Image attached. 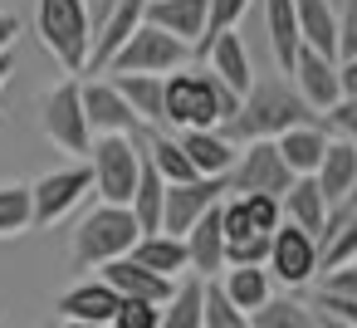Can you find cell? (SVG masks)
I'll use <instances>...</instances> for the list:
<instances>
[{
    "label": "cell",
    "instance_id": "1",
    "mask_svg": "<svg viewBox=\"0 0 357 328\" xmlns=\"http://www.w3.org/2000/svg\"><path fill=\"white\" fill-rule=\"evenodd\" d=\"M303 123H323V118L298 98L289 74H264V79L250 84V94L240 98V113L220 133L235 147H245V142H274V137H284L289 128H303Z\"/></svg>",
    "mask_w": 357,
    "mask_h": 328
},
{
    "label": "cell",
    "instance_id": "2",
    "mask_svg": "<svg viewBox=\"0 0 357 328\" xmlns=\"http://www.w3.org/2000/svg\"><path fill=\"white\" fill-rule=\"evenodd\" d=\"M235 113H240V98L211 69H176L162 79V128L172 133L225 128Z\"/></svg>",
    "mask_w": 357,
    "mask_h": 328
},
{
    "label": "cell",
    "instance_id": "3",
    "mask_svg": "<svg viewBox=\"0 0 357 328\" xmlns=\"http://www.w3.org/2000/svg\"><path fill=\"white\" fill-rule=\"evenodd\" d=\"M142 240V225L128 206H93L79 225H74V240H69V255L79 269H103L123 255H132V245Z\"/></svg>",
    "mask_w": 357,
    "mask_h": 328
},
{
    "label": "cell",
    "instance_id": "4",
    "mask_svg": "<svg viewBox=\"0 0 357 328\" xmlns=\"http://www.w3.org/2000/svg\"><path fill=\"white\" fill-rule=\"evenodd\" d=\"M35 25H40L45 50L59 59L69 79L89 74V50H93L89 0H35Z\"/></svg>",
    "mask_w": 357,
    "mask_h": 328
},
{
    "label": "cell",
    "instance_id": "5",
    "mask_svg": "<svg viewBox=\"0 0 357 328\" xmlns=\"http://www.w3.org/2000/svg\"><path fill=\"white\" fill-rule=\"evenodd\" d=\"M89 172H93V196L103 206H128L132 191H137V177H142L137 137H93Z\"/></svg>",
    "mask_w": 357,
    "mask_h": 328
},
{
    "label": "cell",
    "instance_id": "6",
    "mask_svg": "<svg viewBox=\"0 0 357 328\" xmlns=\"http://www.w3.org/2000/svg\"><path fill=\"white\" fill-rule=\"evenodd\" d=\"M79 89H84L79 79L54 84V89L45 94V103H40V128H45V137H50L59 152H69V157L89 162L93 128H89V118H84V94H79Z\"/></svg>",
    "mask_w": 357,
    "mask_h": 328
},
{
    "label": "cell",
    "instance_id": "7",
    "mask_svg": "<svg viewBox=\"0 0 357 328\" xmlns=\"http://www.w3.org/2000/svg\"><path fill=\"white\" fill-rule=\"evenodd\" d=\"M191 64V50L181 45V40H172V35H162V30H152V25H137L132 30V40L108 59V79L113 74H152V79H167V74H176V69H186Z\"/></svg>",
    "mask_w": 357,
    "mask_h": 328
},
{
    "label": "cell",
    "instance_id": "8",
    "mask_svg": "<svg viewBox=\"0 0 357 328\" xmlns=\"http://www.w3.org/2000/svg\"><path fill=\"white\" fill-rule=\"evenodd\" d=\"M230 196H284L294 186V172L279 157V142H245L235 147V167L225 177Z\"/></svg>",
    "mask_w": 357,
    "mask_h": 328
},
{
    "label": "cell",
    "instance_id": "9",
    "mask_svg": "<svg viewBox=\"0 0 357 328\" xmlns=\"http://www.w3.org/2000/svg\"><path fill=\"white\" fill-rule=\"evenodd\" d=\"M84 196H93V172H89V162L45 172L40 181H30V211H35V225H40V230L59 225L64 216H74V211L84 206Z\"/></svg>",
    "mask_w": 357,
    "mask_h": 328
},
{
    "label": "cell",
    "instance_id": "10",
    "mask_svg": "<svg viewBox=\"0 0 357 328\" xmlns=\"http://www.w3.org/2000/svg\"><path fill=\"white\" fill-rule=\"evenodd\" d=\"M230 196L225 177H196V181H181V186H167V201H162V230L167 235H186L211 206H220Z\"/></svg>",
    "mask_w": 357,
    "mask_h": 328
},
{
    "label": "cell",
    "instance_id": "11",
    "mask_svg": "<svg viewBox=\"0 0 357 328\" xmlns=\"http://www.w3.org/2000/svg\"><path fill=\"white\" fill-rule=\"evenodd\" d=\"M264 269H269V279H279V284H289V289L308 284V279L318 274V240H313L308 230H298V225L284 221V225L274 230V240H269Z\"/></svg>",
    "mask_w": 357,
    "mask_h": 328
},
{
    "label": "cell",
    "instance_id": "12",
    "mask_svg": "<svg viewBox=\"0 0 357 328\" xmlns=\"http://www.w3.org/2000/svg\"><path fill=\"white\" fill-rule=\"evenodd\" d=\"M79 94H84V118H89L93 137H132V133H142L137 113L123 103V94H118L108 79H93V84H84Z\"/></svg>",
    "mask_w": 357,
    "mask_h": 328
},
{
    "label": "cell",
    "instance_id": "13",
    "mask_svg": "<svg viewBox=\"0 0 357 328\" xmlns=\"http://www.w3.org/2000/svg\"><path fill=\"white\" fill-rule=\"evenodd\" d=\"M289 84L298 89V98L323 118L337 98H342V84H337V59H323L313 50H298L294 54V69H289Z\"/></svg>",
    "mask_w": 357,
    "mask_h": 328
},
{
    "label": "cell",
    "instance_id": "14",
    "mask_svg": "<svg viewBox=\"0 0 357 328\" xmlns=\"http://www.w3.org/2000/svg\"><path fill=\"white\" fill-rule=\"evenodd\" d=\"M142 25H152V30H162V35H172V40H181L186 50L201 54V45H206V0H147Z\"/></svg>",
    "mask_w": 357,
    "mask_h": 328
},
{
    "label": "cell",
    "instance_id": "15",
    "mask_svg": "<svg viewBox=\"0 0 357 328\" xmlns=\"http://www.w3.org/2000/svg\"><path fill=\"white\" fill-rule=\"evenodd\" d=\"M201 59H206V69L235 94V98H245L250 94V84H255V64H250V50H245V40L235 35V30H225V35H211L206 40V50H201Z\"/></svg>",
    "mask_w": 357,
    "mask_h": 328
},
{
    "label": "cell",
    "instance_id": "16",
    "mask_svg": "<svg viewBox=\"0 0 357 328\" xmlns=\"http://www.w3.org/2000/svg\"><path fill=\"white\" fill-rule=\"evenodd\" d=\"M98 279L118 294V299H142V304H167L172 294H176V279H162V274H152V269H142L132 255H123V260H113V264H103L98 269Z\"/></svg>",
    "mask_w": 357,
    "mask_h": 328
},
{
    "label": "cell",
    "instance_id": "17",
    "mask_svg": "<svg viewBox=\"0 0 357 328\" xmlns=\"http://www.w3.org/2000/svg\"><path fill=\"white\" fill-rule=\"evenodd\" d=\"M118 304H123V299H118L103 279H79L74 289H64V294L54 299V308H59L64 323H98V328L113 323Z\"/></svg>",
    "mask_w": 357,
    "mask_h": 328
},
{
    "label": "cell",
    "instance_id": "18",
    "mask_svg": "<svg viewBox=\"0 0 357 328\" xmlns=\"http://www.w3.org/2000/svg\"><path fill=\"white\" fill-rule=\"evenodd\" d=\"M186 260L196 279H220L225 274V230H220V206H211L186 235Z\"/></svg>",
    "mask_w": 357,
    "mask_h": 328
},
{
    "label": "cell",
    "instance_id": "19",
    "mask_svg": "<svg viewBox=\"0 0 357 328\" xmlns=\"http://www.w3.org/2000/svg\"><path fill=\"white\" fill-rule=\"evenodd\" d=\"M357 260V191L328 211V225L318 235V269H337Z\"/></svg>",
    "mask_w": 357,
    "mask_h": 328
},
{
    "label": "cell",
    "instance_id": "20",
    "mask_svg": "<svg viewBox=\"0 0 357 328\" xmlns=\"http://www.w3.org/2000/svg\"><path fill=\"white\" fill-rule=\"evenodd\" d=\"M142 15H147V0H118V6L108 10V20L93 30V50H89V69H108V59L132 40V30L142 25Z\"/></svg>",
    "mask_w": 357,
    "mask_h": 328
},
{
    "label": "cell",
    "instance_id": "21",
    "mask_svg": "<svg viewBox=\"0 0 357 328\" xmlns=\"http://www.w3.org/2000/svg\"><path fill=\"white\" fill-rule=\"evenodd\" d=\"M313 181H318V191H323L328 211H333L337 201H347V196L357 191V147L333 137V142H328V152H323V162H318V172H313Z\"/></svg>",
    "mask_w": 357,
    "mask_h": 328
},
{
    "label": "cell",
    "instance_id": "22",
    "mask_svg": "<svg viewBox=\"0 0 357 328\" xmlns=\"http://www.w3.org/2000/svg\"><path fill=\"white\" fill-rule=\"evenodd\" d=\"M294 15H298V45L337 59V10L333 0H294Z\"/></svg>",
    "mask_w": 357,
    "mask_h": 328
},
{
    "label": "cell",
    "instance_id": "23",
    "mask_svg": "<svg viewBox=\"0 0 357 328\" xmlns=\"http://www.w3.org/2000/svg\"><path fill=\"white\" fill-rule=\"evenodd\" d=\"M181 152L191 157L196 177H230L235 167V142L220 133V128H201V133H176Z\"/></svg>",
    "mask_w": 357,
    "mask_h": 328
},
{
    "label": "cell",
    "instance_id": "24",
    "mask_svg": "<svg viewBox=\"0 0 357 328\" xmlns=\"http://www.w3.org/2000/svg\"><path fill=\"white\" fill-rule=\"evenodd\" d=\"M274 142H279V157H284V167H289L294 177H313L333 137H328L323 123H303V128H289V133L274 137Z\"/></svg>",
    "mask_w": 357,
    "mask_h": 328
},
{
    "label": "cell",
    "instance_id": "25",
    "mask_svg": "<svg viewBox=\"0 0 357 328\" xmlns=\"http://www.w3.org/2000/svg\"><path fill=\"white\" fill-rule=\"evenodd\" d=\"M279 211H284V221H289V225L308 230L313 240H318V235H323V225H328V201H323V191H318V181H313V177H294V186L279 196Z\"/></svg>",
    "mask_w": 357,
    "mask_h": 328
},
{
    "label": "cell",
    "instance_id": "26",
    "mask_svg": "<svg viewBox=\"0 0 357 328\" xmlns=\"http://www.w3.org/2000/svg\"><path fill=\"white\" fill-rule=\"evenodd\" d=\"M215 284L225 289V299H230L245 318L274 299V279H269V269H264V264H235V269H225Z\"/></svg>",
    "mask_w": 357,
    "mask_h": 328
},
{
    "label": "cell",
    "instance_id": "27",
    "mask_svg": "<svg viewBox=\"0 0 357 328\" xmlns=\"http://www.w3.org/2000/svg\"><path fill=\"white\" fill-rule=\"evenodd\" d=\"M132 260H137L142 269L162 274V279H181V274L191 269V260H186V240H176V235H167V230L142 235V240L132 245Z\"/></svg>",
    "mask_w": 357,
    "mask_h": 328
},
{
    "label": "cell",
    "instance_id": "28",
    "mask_svg": "<svg viewBox=\"0 0 357 328\" xmlns=\"http://www.w3.org/2000/svg\"><path fill=\"white\" fill-rule=\"evenodd\" d=\"M264 25H269L274 64H279V74H289V69H294V54L303 50V45H298V15H294V0H264Z\"/></svg>",
    "mask_w": 357,
    "mask_h": 328
},
{
    "label": "cell",
    "instance_id": "29",
    "mask_svg": "<svg viewBox=\"0 0 357 328\" xmlns=\"http://www.w3.org/2000/svg\"><path fill=\"white\" fill-rule=\"evenodd\" d=\"M108 84L123 94V103L137 113L142 128H162V79H152V74H113Z\"/></svg>",
    "mask_w": 357,
    "mask_h": 328
},
{
    "label": "cell",
    "instance_id": "30",
    "mask_svg": "<svg viewBox=\"0 0 357 328\" xmlns=\"http://www.w3.org/2000/svg\"><path fill=\"white\" fill-rule=\"evenodd\" d=\"M201 308H206V279L186 274V279H176V294L162 304L157 328H201Z\"/></svg>",
    "mask_w": 357,
    "mask_h": 328
},
{
    "label": "cell",
    "instance_id": "31",
    "mask_svg": "<svg viewBox=\"0 0 357 328\" xmlns=\"http://www.w3.org/2000/svg\"><path fill=\"white\" fill-rule=\"evenodd\" d=\"M162 201H167V181H162L157 167L142 157V177H137V191H132V201H128V211H132L137 225H142V235H157V230H162Z\"/></svg>",
    "mask_w": 357,
    "mask_h": 328
},
{
    "label": "cell",
    "instance_id": "32",
    "mask_svg": "<svg viewBox=\"0 0 357 328\" xmlns=\"http://www.w3.org/2000/svg\"><path fill=\"white\" fill-rule=\"evenodd\" d=\"M250 328H318V313L294 294H274L264 308L250 313Z\"/></svg>",
    "mask_w": 357,
    "mask_h": 328
},
{
    "label": "cell",
    "instance_id": "33",
    "mask_svg": "<svg viewBox=\"0 0 357 328\" xmlns=\"http://www.w3.org/2000/svg\"><path fill=\"white\" fill-rule=\"evenodd\" d=\"M35 230V211H30V186L25 181H6L0 186V240H15Z\"/></svg>",
    "mask_w": 357,
    "mask_h": 328
},
{
    "label": "cell",
    "instance_id": "34",
    "mask_svg": "<svg viewBox=\"0 0 357 328\" xmlns=\"http://www.w3.org/2000/svg\"><path fill=\"white\" fill-rule=\"evenodd\" d=\"M201 328H250V318L225 299V289L215 279H206V308H201Z\"/></svg>",
    "mask_w": 357,
    "mask_h": 328
},
{
    "label": "cell",
    "instance_id": "35",
    "mask_svg": "<svg viewBox=\"0 0 357 328\" xmlns=\"http://www.w3.org/2000/svg\"><path fill=\"white\" fill-rule=\"evenodd\" d=\"M245 10H250V0H206V40L235 30ZM201 50H206V45H201Z\"/></svg>",
    "mask_w": 357,
    "mask_h": 328
},
{
    "label": "cell",
    "instance_id": "36",
    "mask_svg": "<svg viewBox=\"0 0 357 328\" xmlns=\"http://www.w3.org/2000/svg\"><path fill=\"white\" fill-rule=\"evenodd\" d=\"M323 128H328V137L357 147V98H337V103L323 113Z\"/></svg>",
    "mask_w": 357,
    "mask_h": 328
},
{
    "label": "cell",
    "instance_id": "37",
    "mask_svg": "<svg viewBox=\"0 0 357 328\" xmlns=\"http://www.w3.org/2000/svg\"><path fill=\"white\" fill-rule=\"evenodd\" d=\"M157 318H162V308H157V304H142V299H123L108 328H157Z\"/></svg>",
    "mask_w": 357,
    "mask_h": 328
},
{
    "label": "cell",
    "instance_id": "38",
    "mask_svg": "<svg viewBox=\"0 0 357 328\" xmlns=\"http://www.w3.org/2000/svg\"><path fill=\"white\" fill-rule=\"evenodd\" d=\"M357 54V0H342L337 10V59Z\"/></svg>",
    "mask_w": 357,
    "mask_h": 328
},
{
    "label": "cell",
    "instance_id": "39",
    "mask_svg": "<svg viewBox=\"0 0 357 328\" xmlns=\"http://www.w3.org/2000/svg\"><path fill=\"white\" fill-rule=\"evenodd\" d=\"M318 289H328V294L357 304V260H352V264H337V269H323V284H318Z\"/></svg>",
    "mask_w": 357,
    "mask_h": 328
},
{
    "label": "cell",
    "instance_id": "40",
    "mask_svg": "<svg viewBox=\"0 0 357 328\" xmlns=\"http://www.w3.org/2000/svg\"><path fill=\"white\" fill-rule=\"evenodd\" d=\"M308 308H313V313H328V318H342V323H352V328H357V304H352V299H337V294L318 289Z\"/></svg>",
    "mask_w": 357,
    "mask_h": 328
},
{
    "label": "cell",
    "instance_id": "41",
    "mask_svg": "<svg viewBox=\"0 0 357 328\" xmlns=\"http://www.w3.org/2000/svg\"><path fill=\"white\" fill-rule=\"evenodd\" d=\"M337 84H342V98H357V54L337 59Z\"/></svg>",
    "mask_w": 357,
    "mask_h": 328
},
{
    "label": "cell",
    "instance_id": "42",
    "mask_svg": "<svg viewBox=\"0 0 357 328\" xmlns=\"http://www.w3.org/2000/svg\"><path fill=\"white\" fill-rule=\"evenodd\" d=\"M15 35H20V20H15V15H6V10H0V54H10V45H15Z\"/></svg>",
    "mask_w": 357,
    "mask_h": 328
},
{
    "label": "cell",
    "instance_id": "43",
    "mask_svg": "<svg viewBox=\"0 0 357 328\" xmlns=\"http://www.w3.org/2000/svg\"><path fill=\"white\" fill-rule=\"evenodd\" d=\"M10 74H15V54H0V89L10 84Z\"/></svg>",
    "mask_w": 357,
    "mask_h": 328
},
{
    "label": "cell",
    "instance_id": "44",
    "mask_svg": "<svg viewBox=\"0 0 357 328\" xmlns=\"http://www.w3.org/2000/svg\"><path fill=\"white\" fill-rule=\"evenodd\" d=\"M318 328H352V323H342V318H328V313H318Z\"/></svg>",
    "mask_w": 357,
    "mask_h": 328
},
{
    "label": "cell",
    "instance_id": "45",
    "mask_svg": "<svg viewBox=\"0 0 357 328\" xmlns=\"http://www.w3.org/2000/svg\"><path fill=\"white\" fill-rule=\"evenodd\" d=\"M59 328H98V323H59Z\"/></svg>",
    "mask_w": 357,
    "mask_h": 328
}]
</instances>
